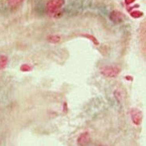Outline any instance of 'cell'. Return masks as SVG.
<instances>
[{
	"mask_svg": "<svg viewBox=\"0 0 146 146\" xmlns=\"http://www.w3.org/2000/svg\"><path fill=\"white\" fill-rule=\"evenodd\" d=\"M130 118L132 120L133 123L135 126H140L143 120V114L142 111L138 108H133L130 110Z\"/></svg>",
	"mask_w": 146,
	"mask_h": 146,
	"instance_id": "3",
	"label": "cell"
},
{
	"mask_svg": "<svg viewBox=\"0 0 146 146\" xmlns=\"http://www.w3.org/2000/svg\"><path fill=\"white\" fill-rule=\"evenodd\" d=\"M64 4L65 0H49L46 5V9L48 13L55 14L58 13Z\"/></svg>",
	"mask_w": 146,
	"mask_h": 146,
	"instance_id": "2",
	"label": "cell"
},
{
	"mask_svg": "<svg viewBox=\"0 0 146 146\" xmlns=\"http://www.w3.org/2000/svg\"><path fill=\"white\" fill-rule=\"evenodd\" d=\"M20 70L21 72H25V73H26V72H30L33 70V66H30L29 64H27V63L22 64L20 66Z\"/></svg>",
	"mask_w": 146,
	"mask_h": 146,
	"instance_id": "11",
	"label": "cell"
},
{
	"mask_svg": "<svg viewBox=\"0 0 146 146\" xmlns=\"http://www.w3.org/2000/svg\"><path fill=\"white\" fill-rule=\"evenodd\" d=\"M130 16L133 17V18H135V19H137V18H141V17L144 16V13L141 10H132L130 12Z\"/></svg>",
	"mask_w": 146,
	"mask_h": 146,
	"instance_id": "9",
	"label": "cell"
},
{
	"mask_svg": "<svg viewBox=\"0 0 146 146\" xmlns=\"http://www.w3.org/2000/svg\"><path fill=\"white\" fill-rule=\"evenodd\" d=\"M90 141V134L88 132L82 133L78 137V145H87Z\"/></svg>",
	"mask_w": 146,
	"mask_h": 146,
	"instance_id": "5",
	"label": "cell"
},
{
	"mask_svg": "<svg viewBox=\"0 0 146 146\" xmlns=\"http://www.w3.org/2000/svg\"><path fill=\"white\" fill-rule=\"evenodd\" d=\"M23 2H24V0H7V3L10 7H18Z\"/></svg>",
	"mask_w": 146,
	"mask_h": 146,
	"instance_id": "10",
	"label": "cell"
},
{
	"mask_svg": "<svg viewBox=\"0 0 146 146\" xmlns=\"http://www.w3.org/2000/svg\"><path fill=\"white\" fill-rule=\"evenodd\" d=\"M81 36H83V37L86 38V39H88L89 40L92 42V44H95L96 46H98V45H100V42H99V40L96 39V36H93V35L88 34V33H83V34H82Z\"/></svg>",
	"mask_w": 146,
	"mask_h": 146,
	"instance_id": "8",
	"label": "cell"
},
{
	"mask_svg": "<svg viewBox=\"0 0 146 146\" xmlns=\"http://www.w3.org/2000/svg\"><path fill=\"white\" fill-rule=\"evenodd\" d=\"M114 96L115 97V99L117 100V101L119 103H120L122 101V94H121V92H119V90H115V92H114Z\"/></svg>",
	"mask_w": 146,
	"mask_h": 146,
	"instance_id": "12",
	"label": "cell"
},
{
	"mask_svg": "<svg viewBox=\"0 0 146 146\" xmlns=\"http://www.w3.org/2000/svg\"><path fill=\"white\" fill-rule=\"evenodd\" d=\"M125 79L127 80L128 82H133V78L132 76H130V75H128V76L125 77Z\"/></svg>",
	"mask_w": 146,
	"mask_h": 146,
	"instance_id": "14",
	"label": "cell"
},
{
	"mask_svg": "<svg viewBox=\"0 0 146 146\" xmlns=\"http://www.w3.org/2000/svg\"><path fill=\"white\" fill-rule=\"evenodd\" d=\"M121 73V68L118 66H105L101 68L100 74L106 78H116Z\"/></svg>",
	"mask_w": 146,
	"mask_h": 146,
	"instance_id": "1",
	"label": "cell"
},
{
	"mask_svg": "<svg viewBox=\"0 0 146 146\" xmlns=\"http://www.w3.org/2000/svg\"><path fill=\"white\" fill-rule=\"evenodd\" d=\"M47 40L48 43L53 44H56L60 43L62 40V36L58 34H52L47 36Z\"/></svg>",
	"mask_w": 146,
	"mask_h": 146,
	"instance_id": "6",
	"label": "cell"
},
{
	"mask_svg": "<svg viewBox=\"0 0 146 146\" xmlns=\"http://www.w3.org/2000/svg\"><path fill=\"white\" fill-rule=\"evenodd\" d=\"M8 57L5 54H0V70H4L8 64Z\"/></svg>",
	"mask_w": 146,
	"mask_h": 146,
	"instance_id": "7",
	"label": "cell"
},
{
	"mask_svg": "<svg viewBox=\"0 0 146 146\" xmlns=\"http://www.w3.org/2000/svg\"><path fill=\"white\" fill-rule=\"evenodd\" d=\"M109 18L110 20L113 21L115 24H120L122 23L123 21H126V15L123 14L122 12L119 11V10H112L111 12L109 14Z\"/></svg>",
	"mask_w": 146,
	"mask_h": 146,
	"instance_id": "4",
	"label": "cell"
},
{
	"mask_svg": "<svg viewBox=\"0 0 146 146\" xmlns=\"http://www.w3.org/2000/svg\"><path fill=\"white\" fill-rule=\"evenodd\" d=\"M136 0H125V4L129 6V5H131L132 3H133Z\"/></svg>",
	"mask_w": 146,
	"mask_h": 146,
	"instance_id": "13",
	"label": "cell"
},
{
	"mask_svg": "<svg viewBox=\"0 0 146 146\" xmlns=\"http://www.w3.org/2000/svg\"><path fill=\"white\" fill-rule=\"evenodd\" d=\"M63 106H64V108H64V111L66 112L67 111V104H66V103H64Z\"/></svg>",
	"mask_w": 146,
	"mask_h": 146,
	"instance_id": "15",
	"label": "cell"
}]
</instances>
